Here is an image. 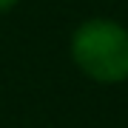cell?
<instances>
[{"label": "cell", "instance_id": "7a4b0ae2", "mask_svg": "<svg viewBox=\"0 0 128 128\" xmlns=\"http://www.w3.org/2000/svg\"><path fill=\"white\" fill-rule=\"evenodd\" d=\"M14 6H17V0H0V14L9 12V9H14Z\"/></svg>", "mask_w": 128, "mask_h": 128}, {"label": "cell", "instance_id": "6da1fadb", "mask_svg": "<svg viewBox=\"0 0 128 128\" xmlns=\"http://www.w3.org/2000/svg\"><path fill=\"white\" fill-rule=\"evenodd\" d=\"M71 60L94 82L128 80V28L105 17L80 23L71 34Z\"/></svg>", "mask_w": 128, "mask_h": 128}]
</instances>
